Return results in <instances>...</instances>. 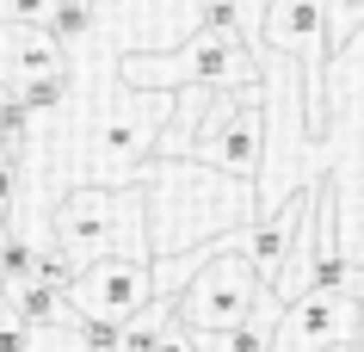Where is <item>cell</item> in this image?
Masks as SVG:
<instances>
[{
    "label": "cell",
    "instance_id": "obj_4",
    "mask_svg": "<svg viewBox=\"0 0 364 352\" xmlns=\"http://www.w3.org/2000/svg\"><path fill=\"white\" fill-rule=\"evenodd\" d=\"M173 161H198V167H210V174L259 186V161H266V93H259V87L210 93L198 130L179 142Z\"/></svg>",
    "mask_w": 364,
    "mask_h": 352
},
{
    "label": "cell",
    "instance_id": "obj_10",
    "mask_svg": "<svg viewBox=\"0 0 364 352\" xmlns=\"http://www.w3.org/2000/svg\"><path fill=\"white\" fill-rule=\"evenodd\" d=\"M192 352H272V346L253 340L247 328H235V334H192Z\"/></svg>",
    "mask_w": 364,
    "mask_h": 352
},
{
    "label": "cell",
    "instance_id": "obj_3",
    "mask_svg": "<svg viewBox=\"0 0 364 352\" xmlns=\"http://www.w3.org/2000/svg\"><path fill=\"white\" fill-rule=\"evenodd\" d=\"M117 80L136 93H186V87H210V93H235V87H259V56L235 31H210L198 25L192 38L167 50V56H124Z\"/></svg>",
    "mask_w": 364,
    "mask_h": 352
},
{
    "label": "cell",
    "instance_id": "obj_9",
    "mask_svg": "<svg viewBox=\"0 0 364 352\" xmlns=\"http://www.w3.org/2000/svg\"><path fill=\"white\" fill-rule=\"evenodd\" d=\"M56 13V0H0V25H25V31H43Z\"/></svg>",
    "mask_w": 364,
    "mask_h": 352
},
{
    "label": "cell",
    "instance_id": "obj_11",
    "mask_svg": "<svg viewBox=\"0 0 364 352\" xmlns=\"http://www.w3.org/2000/svg\"><path fill=\"white\" fill-rule=\"evenodd\" d=\"M25 352H87V340H80L75 321H62V328H50V334H31Z\"/></svg>",
    "mask_w": 364,
    "mask_h": 352
},
{
    "label": "cell",
    "instance_id": "obj_5",
    "mask_svg": "<svg viewBox=\"0 0 364 352\" xmlns=\"http://www.w3.org/2000/svg\"><path fill=\"white\" fill-rule=\"evenodd\" d=\"M259 297H266V284H259V272H253L247 260L235 254V235H229L198 266L192 284L173 297V321L186 334H235V328H247V315H253Z\"/></svg>",
    "mask_w": 364,
    "mask_h": 352
},
{
    "label": "cell",
    "instance_id": "obj_1",
    "mask_svg": "<svg viewBox=\"0 0 364 352\" xmlns=\"http://www.w3.org/2000/svg\"><path fill=\"white\" fill-rule=\"evenodd\" d=\"M136 186H142V204H149V260L198 254L223 235H241L259 216L253 186L210 174L198 161H149Z\"/></svg>",
    "mask_w": 364,
    "mask_h": 352
},
{
    "label": "cell",
    "instance_id": "obj_8",
    "mask_svg": "<svg viewBox=\"0 0 364 352\" xmlns=\"http://www.w3.org/2000/svg\"><path fill=\"white\" fill-rule=\"evenodd\" d=\"M284 328L309 346H358V297L346 291H309L284 309Z\"/></svg>",
    "mask_w": 364,
    "mask_h": 352
},
{
    "label": "cell",
    "instance_id": "obj_12",
    "mask_svg": "<svg viewBox=\"0 0 364 352\" xmlns=\"http://www.w3.org/2000/svg\"><path fill=\"white\" fill-rule=\"evenodd\" d=\"M229 6H235V25H241V43L259 50V25H266V6H272V0H229Z\"/></svg>",
    "mask_w": 364,
    "mask_h": 352
},
{
    "label": "cell",
    "instance_id": "obj_13",
    "mask_svg": "<svg viewBox=\"0 0 364 352\" xmlns=\"http://www.w3.org/2000/svg\"><path fill=\"white\" fill-rule=\"evenodd\" d=\"M309 352H358V346H309Z\"/></svg>",
    "mask_w": 364,
    "mask_h": 352
},
{
    "label": "cell",
    "instance_id": "obj_7",
    "mask_svg": "<svg viewBox=\"0 0 364 352\" xmlns=\"http://www.w3.org/2000/svg\"><path fill=\"white\" fill-rule=\"evenodd\" d=\"M75 321H99V328H130L136 315L154 303V272L149 260H93L80 266L75 284L62 291Z\"/></svg>",
    "mask_w": 364,
    "mask_h": 352
},
{
    "label": "cell",
    "instance_id": "obj_6",
    "mask_svg": "<svg viewBox=\"0 0 364 352\" xmlns=\"http://www.w3.org/2000/svg\"><path fill=\"white\" fill-rule=\"evenodd\" d=\"M93 38L124 56H167L204 25V0H87Z\"/></svg>",
    "mask_w": 364,
    "mask_h": 352
},
{
    "label": "cell",
    "instance_id": "obj_2",
    "mask_svg": "<svg viewBox=\"0 0 364 352\" xmlns=\"http://www.w3.org/2000/svg\"><path fill=\"white\" fill-rule=\"evenodd\" d=\"M43 229L56 241L68 266H93V260H149V204L142 186H75L62 192L43 216Z\"/></svg>",
    "mask_w": 364,
    "mask_h": 352
}]
</instances>
